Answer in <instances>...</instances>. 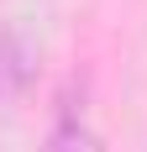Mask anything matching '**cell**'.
I'll use <instances>...</instances> for the list:
<instances>
[{"mask_svg":"<svg viewBox=\"0 0 147 152\" xmlns=\"http://www.w3.org/2000/svg\"><path fill=\"white\" fill-rule=\"evenodd\" d=\"M37 79V47L26 42L21 26H0V105L21 100Z\"/></svg>","mask_w":147,"mask_h":152,"instance_id":"6da1fadb","label":"cell"},{"mask_svg":"<svg viewBox=\"0 0 147 152\" xmlns=\"http://www.w3.org/2000/svg\"><path fill=\"white\" fill-rule=\"evenodd\" d=\"M42 152H105V137L84 121V115L63 110V115H58V126L47 131V147H42Z\"/></svg>","mask_w":147,"mask_h":152,"instance_id":"7a4b0ae2","label":"cell"}]
</instances>
